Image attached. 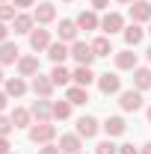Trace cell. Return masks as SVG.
Returning a JSON list of instances; mask_svg holds the SVG:
<instances>
[{
	"label": "cell",
	"instance_id": "1",
	"mask_svg": "<svg viewBox=\"0 0 151 154\" xmlns=\"http://www.w3.org/2000/svg\"><path fill=\"white\" fill-rule=\"evenodd\" d=\"M54 136H57V128H54L51 122H39V125L30 128V139H33L36 145H48Z\"/></svg>",
	"mask_w": 151,
	"mask_h": 154
},
{
	"label": "cell",
	"instance_id": "2",
	"mask_svg": "<svg viewBox=\"0 0 151 154\" xmlns=\"http://www.w3.org/2000/svg\"><path fill=\"white\" fill-rule=\"evenodd\" d=\"M119 104H122L125 113H136V110L142 107V92H139V89H128V92H122Z\"/></svg>",
	"mask_w": 151,
	"mask_h": 154
},
{
	"label": "cell",
	"instance_id": "3",
	"mask_svg": "<svg viewBox=\"0 0 151 154\" xmlns=\"http://www.w3.org/2000/svg\"><path fill=\"white\" fill-rule=\"evenodd\" d=\"M30 113L36 116L39 122H51V119H54V104H51L48 98H36L33 107H30Z\"/></svg>",
	"mask_w": 151,
	"mask_h": 154
},
{
	"label": "cell",
	"instance_id": "4",
	"mask_svg": "<svg viewBox=\"0 0 151 154\" xmlns=\"http://www.w3.org/2000/svg\"><path fill=\"white\" fill-rule=\"evenodd\" d=\"M98 89H101L104 95H116V92L122 89V77H119V74H110V71L101 74V77H98Z\"/></svg>",
	"mask_w": 151,
	"mask_h": 154
},
{
	"label": "cell",
	"instance_id": "5",
	"mask_svg": "<svg viewBox=\"0 0 151 154\" xmlns=\"http://www.w3.org/2000/svg\"><path fill=\"white\" fill-rule=\"evenodd\" d=\"M71 57H74L80 65H89V62L95 59L92 45H86V42H74V45H71Z\"/></svg>",
	"mask_w": 151,
	"mask_h": 154
},
{
	"label": "cell",
	"instance_id": "6",
	"mask_svg": "<svg viewBox=\"0 0 151 154\" xmlns=\"http://www.w3.org/2000/svg\"><path fill=\"white\" fill-rule=\"evenodd\" d=\"M125 27V18L119 15V12H107L104 18H101V30L107 33V36H113V33H119Z\"/></svg>",
	"mask_w": 151,
	"mask_h": 154
},
{
	"label": "cell",
	"instance_id": "7",
	"mask_svg": "<svg viewBox=\"0 0 151 154\" xmlns=\"http://www.w3.org/2000/svg\"><path fill=\"white\" fill-rule=\"evenodd\" d=\"M131 18H133V24L151 21V3H148V0H133V3H131Z\"/></svg>",
	"mask_w": 151,
	"mask_h": 154
},
{
	"label": "cell",
	"instance_id": "8",
	"mask_svg": "<svg viewBox=\"0 0 151 154\" xmlns=\"http://www.w3.org/2000/svg\"><path fill=\"white\" fill-rule=\"evenodd\" d=\"M101 131V125H98V119H92V116H83V119H77V136H95Z\"/></svg>",
	"mask_w": 151,
	"mask_h": 154
},
{
	"label": "cell",
	"instance_id": "9",
	"mask_svg": "<svg viewBox=\"0 0 151 154\" xmlns=\"http://www.w3.org/2000/svg\"><path fill=\"white\" fill-rule=\"evenodd\" d=\"M33 92H36V98H51V92H54V80L45 74H36L33 77Z\"/></svg>",
	"mask_w": 151,
	"mask_h": 154
},
{
	"label": "cell",
	"instance_id": "10",
	"mask_svg": "<svg viewBox=\"0 0 151 154\" xmlns=\"http://www.w3.org/2000/svg\"><path fill=\"white\" fill-rule=\"evenodd\" d=\"M33 18H36L39 24H51V21L57 18V6H54V3H39L36 12H33Z\"/></svg>",
	"mask_w": 151,
	"mask_h": 154
},
{
	"label": "cell",
	"instance_id": "11",
	"mask_svg": "<svg viewBox=\"0 0 151 154\" xmlns=\"http://www.w3.org/2000/svg\"><path fill=\"white\" fill-rule=\"evenodd\" d=\"M101 128L107 131V136H122L125 131H128V125H125V119H122V116H110Z\"/></svg>",
	"mask_w": 151,
	"mask_h": 154
},
{
	"label": "cell",
	"instance_id": "12",
	"mask_svg": "<svg viewBox=\"0 0 151 154\" xmlns=\"http://www.w3.org/2000/svg\"><path fill=\"white\" fill-rule=\"evenodd\" d=\"M18 74L21 77H36L39 74V57H21L18 59Z\"/></svg>",
	"mask_w": 151,
	"mask_h": 154
},
{
	"label": "cell",
	"instance_id": "13",
	"mask_svg": "<svg viewBox=\"0 0 151 154\" xmlns=\"http://www.w3.org/2000/svg\"><path fill=\"white\" fill-rule=\"evenodd\" d=\"M30 48L33 51H48L51 48V33L48 30H33L30 33Z\"/></svg>",
	"mask_w": 151,
	"mask_h": 154
},
{
	"label": "cell",
	"instance_id": "14",
	"mask_svg": "<svg viewBox=\"0 0 151 154\" xmlns=\"http://www.w3.org/2000/svg\"><path fill=\"white\" fill-rule=\"evenodd\" d=\"M57 33H59V42H77L80 27H77V21H62L57 27Z\"/></svg>",
	"mask_w": 151,
	"mask_h": 154
},
{
	"label": "cell",
	"instance_id": "15",
	"mask_svg": "<svg viewBox=\"0 0 151 154\" xmlns=\"http://www.w3.org/2000/svg\"><path fill=\"white\" fill-rule=\"evenodd\" d=\"M18 45L15 42H3L0 45V65H9V62H18Z\"/></svg>",
	"mask_w": 151,
	"mask_h": 154
},
{
	"label": "cell",
	"instance_id": "16",
	"mask_svg": "<svg viewBox=\"0 0 151 154\" xmlns=\"http://www.w3.org/2000/svg\"><path fill=\"white\" fill-rule=\"evenodd\" d=\"M48 57L54 59L57 65H62V62H65V57H71V51L65 48V42H51V48H48Z\"/></svg>",
	"mask_w": 151,
	"mask_h": 154
},
{
	"label": "cell",
	"instance_id": "17",
	"mask_svg": "<svg viewBox=\"0 0 151 154\" xmlns=\"http://www.w3.org/2000/svg\"><path fill=\"white\" fill-rule=\"evenodd\" d=\"M59 151L62 154H80V136L77 134H65L59 139Z\"/></svg>",
	"mask_w": 151,
	"mask_h": 154
},
{
	"label": "cell",
	"instance_id": "18",
	"mask_svg": "<svg viewBox=\"0 0 151 154\" xmlns=\"http://www.w3.org/2000/svg\"><path fill=\"white\" fill-rule=\"evenodd\" d=\"M77 27L86 30V33H89V30H98L101 21H98V15H95V9H92V12H80V15H77Z\"/></svg>",
	"mask_w": 151,
	"mask_h": 154
},
{
	"label": "cell",
	"instance_id": "19",
	"mask_svg": "<svg viewBox=\"0 0 151 154\" xmlns=\"http://www.w3.org/2000/svg\"><path fill=\"white\" fill-rule=\"evenodd\" d=\"M71 80H74V86H86V89H89V83L95 80V74H92L89 65H77V71L71 74Z\"/></svg>",
	"mask_w": 151,
	"mask_h": 154
},
{
	"label": "cell",
	"instance_id": "20",
	"mask_svg": "<svg viewBox=\"0 0 151 154\" xmlns=\"http://www.w3.org/2000/svg\"><path fill=\"white\" fill-rule=\"evenodd\" d=\"M92 54L95 57H110L113 54V42H110V36H98L92 42Z\"/></svg>",
	"mask_w": 151,
	"mask_h": 154
},
{
	"label": "cell",
	"instance_id": "21",
	"mask_svg": "<svg viewBox=\"0 0 151 154\" xmlns=\"http://www.w3.org/2000/svg\"><path fill=\"white\" fill-rule=\"evenodd\" d=\"M116 65H119L122 71L136 68V54H133V51H119V54H116Z\"/></svg>",
	"mask_w": 151,
	"mask_h": 154
},
{
	"label": "cell",
	"instance_id": "22",
	"mask_svg": "<svg viewBox=\"0 0 151 154\" xmlns=\"http://www.w3.org/2000/svg\"><path fill=\"white\" fill-rule=\"evenodd\" d=\"M142 36H145V30H142L139 24H131V27L125 30V42H128V48H136V45L142 42Z\"/></svg>",
	"mask_w": 151,
	"mask_h": 154
},
{
	"label": "cell",
	"instance_id": "23",
	"mask_svg": "<svg viewBox=\"0 0 151 154\" xmlns=\"http://www.w3.org/2000/svg\"><path fill=\"white\" fill-rule=\"evenodd\" d=\"M27 92V83L21 80V77H9L6 80V95H12V98H21Z\"/></svg>",
	"mask_w": 151,
	"mask_h": 154
},
{
	"label": "cell",
	"instance_id": "24",
	"mask_svg": "<svg viewBox=\"0 0 151 154\" xmlns=\"http://www.w3.org/2000/svg\"><path fill=\"white\" fill-rule=\"evenodd\" d=\"M133 83H136L139 92L142 89H151V71L148 68H133Z\"/></svg>",
	"mask_w": 151,
	"mask_h": 154
},
{
	"label": "cell",
	"instance_id": "25",
	"mask_svg": "<svg viewBox=\"0 0 151 154\" xmlns=\"http://www.w3.org/2000/svg\"><path fill=\"white\" fill-rule=\"evenodd\" d=\"M33 24H36L33 15H15V21H12L15 33H33Z\"/></svg>",
	"mask_w": 151,
	"mask_h": 154
},
{
	"label": "cell",
	"instance_id": "26",
	"mask_svg": "<svg viewBox=\"0 0 151 154\" xmlns=\"http://www.w3.org/2000/svg\"><path fill=\"white\" fill-rule=\"evenodd\" d=\"M65 101H71V104H86V101H89L86 86H71V89L65 92Z\"/></svg>",
	"mask_w": 151,
	"mask_h": 154
},
{
	"label": "cell",
	"instance_id": "27",
	"mask_svg": "<svg viewBox=\"0 0 151 154\" xmlns=\"http://www.w3.org/2000/svg\"><path fill=\"white\" fill-rule=\"evenodd\" d=\"M9 119H12V125H15V128H27V125H30V119H33V113H30V110H24V107H15Z\"/></svg>",
	"mask_w": 151,
	"mask_h": 154
},
{
	"label": "cell",
	"instance_id": "28",
	"mask_svg": "<svg viewBox=\"0 0 151 154\" xmlns=\"http://www.w3.org/2000/svg\"><path fill=\"white\" fill-rule=\"evenodd\" d=\"M51 80H54V86H65V83L71 80V74H68V68H65V65H57V68L51 71Z\"/></svg>",
	"mask_w": 151,
	"mask_h": 154
},
{
	"label": "cell",
	"instance_id": "29",
	"mask_svg": "<svg viewBox=\"0 0 151 154\" xmlns=\"http://www.w3.org/2000/svg\"><path fill=\"white\" fill-rule=\"evenodd\" d=\"M71 107H74L71 101H57L54 104V119H68L71 116Z\"/></svg>",
	"mask_w": 151,
	"mask_h": 154
},
{
	"label": "cell",
	"instance_id": "30",
	"mask_svg": "<svg viewBox=\"0 0 151 154\" xmlns=\"http://www.w3.org/2000/svg\"><path fill=\"white\" fill-rule=\"evenodd\" d=\"M95 154H119V145H113L110 139H107V142H98V145H95Z\"/></svg>",
	"mask_w": 151,
	"mask_h": 154
},
{
	"label": "cell",
	"instance_id": "31",
	"mask_svg": "<svg viewBox=\"0 0 151 154\" xmlns=\"http://www.w3.org/2000/svg\"><path fill=\"white\" fill-rule=\"evenodd\" d=\"M0 21H3V24H6V21H15V6L0 3Z\"/></svg>",
	"mask_w": 151,
	"mask_h": 154
},
{
	"label": "cell",
	"instance_id": "32",
	"mask_svg": "<svg viewBox=\"0 0 151 154\" xmlns=\"http://www.w3.org/2000/svg\"><path fill=\"white\" fill-rule=\"evenodd\" d=\"M12 128H15V125H12V119L0 116V136H9V134H12Z\"/></svg>",
	"mask_w": 151,
	"mask_h": 154
},
{
	"label": "cell",
	"instance_id": "33",
	"mask_svg": "<svg viewBox=\"0 0 151 154\" xmlns=\"http://www.w3.org/2000/svg\"><path fill=\"white\" fill-rule=\"evenodd\" d=\"M39 154H62L57 148V145H51V142H48V145H42V148H39Z\"/></svg>",
	"mask_w": 151,
	"mask_h": 154
},
{
	"label": "cell",
	"instance_id": "34",
	"mask_svg": "<svg viewBox=\"0 0 151 154\" xmlns=\"http://www.w3.org/2000/svg\"><path fill=\"white\" fill-rule=\"evenodd\" d=\"M119 154H139V151L133 148L131 142H125V145H119Z\"/></svg>",
	"mask_w": 151,
	"mask_h": 154
},
{
	"label": "cell",
	"instance_id": "35",
	"mask_svg": "<svg viewBox=\"0 0 151 154\" xmlns=\"http://www.w3.org/2000/svg\"><path fill=\"white\" fill-rule=\"evenodd\" d=\"M3 42H9V27L0 21V45H3Z\"/></svg>",
	"mask_w": 151,
	"mask_h": 154
},
{
	"label": "cell",
	"instance_id": "36",
	"mask_svg": "<svg viewBox=\"0 0 151 154\" xmlns=\"http://www.w3.org/2000/svg\"><path fill=\"white\" fill-rule=\"evenodd\" d=\"M110 6V0H92V9L98 12V9H107Z\"/></svg>",
	"mask_w": 151,
	"mask_h": 154
},
{
	"label": "cell",
	"instance_id": "37",
	"mask_svg": "<svg viewBox=\"0 0 151 154\" xmlns=\"http://www.w3.org/2000/svg\"><path fill=\"white\" fill-rule=\"evenodd\" d=\"M0 154H9V139L6 136H0Z\"/></svg>",
	"mask_w": 151,
	"mask_h": 154
},
{
	"label": "cell",
	"instance_id": "38",
	"mask_svg": "<svg viewBox=\"0 0 151 154\" xmlns=\"http://www.w3.org/2000/svg\"><path fill=\"white\" fill-rule=\"evenodd\" d=\"M27 6H33V0H15V9H27Z\"/></svg>",
	"mask_w": 151,
	"mask_h": 154
},
{
	"label": "cell",
	"instance_id": "39",
	"mask_svg": "<svg viewBox=\"0 0 151 154\" xmlns=\"http://www.w3.org/2000/svg\"><path fill=\"white\" fill-rule=\"evenodd\" d=\"M6 110V92H0V113Z\"/></svg>",
	"mask_w": 151,
	"mask_h": 154
},
{
	"label": "cell",
	"instance_id": "40",
	"mask_svg": "<svg viewBox=\"0 0 151 154\" xmlns=\"http://www.w3.org/2000/svg\"><path fill=\"white\" fill-rule=\"evenodd\" d=\"M139 154H151V142H148V145H142V151H139Z\"/></svg>",
	"mask_w": 151,
	"mask_h": 154
},
{
	"label": "cell",
	"instance_id": "41",
	"mask_svg": "<svg viewBox=\"0 0 151 154\" xmlns=\"http://www.w3.org/2000/svg\"><path fill=\"white\" fill-rule=\"evenodd\" d=\"M145 57H148V62H151V48H148V51H145Z\"/></svg>",
	"mask_w": 151,
	"mask_h": 154
},
{
	"label": "cell",
	"instance_id": "42",
	"mask_svg": "<svg viewBox=\"0 0 151 154\" xmlns=\"http://www.w3.org/2000/svg\"><path fill=\"white\" fill-rule=\"evenodd\" d=\"M116 3H133V0H116Z\"/></svg>",
	"mask_w": 151,
	"mask_h": 154
},
{
	"label": "cell",
	"instance_id": "43",
	"mask_svg": "<svg viewBox=\"0 0 151 154\" xmlns=\"http://www.w3.org/2000/svg\"><path fill=\"white\" fill-rule=\"evenodd\" d=\"M148 122H151V107H148Z\"/></svg>",
	"mask_w": 151,
	"mask_h": 154
},
{
	"label": "cell",
	"instance_id": "44",
	"mask_svg": "<svg viewBox=\"0 0 151 154\" xmlns=\"http://www.w3.org/2000/svg\"><path fill=\"white\" fill-rule=\"evenodd\" d=\"M0 80H3V71H0Z\"/></svg>",
	"mask_w": 151,
	"mask_h": 154
},
{
	"label": "cell",
	"instance_id": "45",
	"mask_svg": "<svg viewBox=\"0 0 151 154\" xmlns=\"http://www.w3.org/2000/svg\"><path fill=\"white\" fill-rule=\"evenodd\" d=\"M0 3H6V0H0Z\"/></svg>",
	"mask_w": 151,
	"mask_h": 154
},
{
	"label": "cell",
	"instance_id": "46",
	"mask_svg": "<svg viewBox=\"0 0 151 154\" xmlns=\"http://www.w3.org/2000/svg\"><path fill=\"white\" fill-rule=\"evenodd\" d=\"M148 33H151V27H148Z\"/></svg>",
	"mask_w": 151,
	"mask_h": 154
},
{
	"label": "cell",
	"instance_id": "47",
	"mask_svg": "<svg viewBox=\"0 0 151 154\" xmlns=\"http://www.w3.org/2000/svg\"><path fill=\"white\" fill-rule=\"evenodd\" d=\"M9 154H12V151H9Z\"/></svg>",
	"mask_w": 151,
	"mask_h": 154
}]
</instances>
